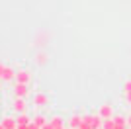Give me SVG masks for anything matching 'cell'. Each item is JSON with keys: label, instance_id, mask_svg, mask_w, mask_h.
I'll list each match as a JSON object with an SVG mask.
<instances>
[{"label": "cell", "instance_id": "obj_3", "mask_svg": "<svg viewBox=\"0 0 131 129\" xmlns=\"http://www.w3.org/2000/svg\"><path fill=\"white\" fill-rule=\"evenodd\" d=\"M33 80V74H31V70H27V69H18L16 70V82H24V84H31Z\"/></svg>", "mask_w": 131, "mask_h": 129}, {"label": "cell", "instance_id": "obj_12", "mask_svg": "<svg viewBox=\"0 0 131 129\" xmlns=\"http://www.w3.org/2000/svg\"><path fill=\"white\" fill-rule=\"evenodd\" d=\"M31 121H33L35 125H39V127H43V125L49 121V117H47V115H43V113H35V115L31 117Z\"/></svg>", "mask_w": 131, "mask_h": 129}, {"label": "cell", "instance_id": "obj_9", "mask_svg": "<svg viewBox=\"0 0 131 129\" xmlns=\"http://www.w3.org/2000/svg\"><path fill=\"white\" fill-rule=\"evenodd\" d=\"M49 121H51V125H53L55 129H63V127H67V119H63V115H51L49 117Z\"/></svg>", "mask_w": 131, "mask_h": 129}, {"label": "cell", "instance_id": "obj_19", "mask_svg": "<svg viewBox=\"0 0 131 129\" xmlns=\"http://www.w3.org/2000/svg\"><path fill=\"white\" fill-rule=\"evenodd\" d=\"M18 129H27V123L26 125H18Z\"/></svg>", "mask_w": 131, "mask_h": 129}, {"label": "cell", "instance_id": "obj_15", "mask_svg": "<svg viewBox=\"0 0 131 129\" xmlns=\"http://www.w3.org/2000/svg\"><path fill=\"white\" fill-rule=\"evenodd\" d=\"M4 70H6V64L0 63V80H2V76H4Z\"/></svg>", "mask_w": 131, "mask_h": 129}, {"label": "cell", "instance_id": "obj_2", "mask_svg": "<svg viewBox=\"0 0 131 129\" xmlns=\"http://www.w3.org/2000/svg\"><path fill=\"white\" fill-rule=\"evenodd\" d=\"M29 94H31L29 84H24V82H14V88H12V96H14V98H27Z\"/></svg>", "mask_w": 131, "mask_h": 129}, {"label": "cell", "instance_id": "obj_20", "mask_svg": "<svg viewBox=\"0 0 131 129\" xmlns=\"http://www.w3.org/2000/svg\"><path fill=\"white\" fill-rule=\"evenodd\" d=\"M127 123L131 125V113H129V115H127Z\"/></svg>", "mask_w": 131, "mask_h": 129}, {"label": "cell", "instance_id": "obj_4", "mask_svg": "<svg viewBox=\"0 0 131 129\" xmlns=\"http://www.w3.org/2000/svg\"><path fill=\"white\" fill-rule=\"evenodd\" d=\"M96 113H100L104 119H108V117H114L115 115V112H114V104H110V102H104V104H100V107H98V112Z\"/></svg>", "mask_w": 131, "mask_h": 129}, {"label": "cell", "instance_id": "obj_8", "mask_svg": "<svg viewBox=\"0 0 131 129\" xmlns=\"http://www.w3.org/2000/svg\"><path fill=\"white\" fill-rule=\"evenodd\" d=\"M82 125V115L80 113H72L71 117L67 119V127H71V129H77Z\"/></svg>", "mask_w": 131, "mask_h": 129}, {"label": "cell", "instance_id": "obj_18", "mask_svg": "<svg viewBox=\"0 0 131 129\" xmlns=\"http://www.w3.org/2000/svg\"><path fill=\"white\" fill-rule=\"evenodd\" d=\"M41 129H55V127H53V125H51V121H47V123H45V125H43V127H41Z\"/></svg>", "mask_w": 131, "mask_h": 129}, {"label": "cell", "instance_id": "obj_24", "mask_svg": "<svg viewBox=\"0 0 131 129\" xmlns=\"http://www.w3.org/2000/svg\"><path fill=\"white\" fill-rule=\"evenodd\" d=\"M77 129H80V127H77Z\"/></svg>", "mask_w": 131, "mask_h": 129}, {"label": "cell", "instance_id": "obj_13", "mask_svg": "<svg viewBox=\"0 0 131 129\" xmlns=\"http://www.w3.org/2000/svg\"><path fill=\"white\" fill-rule=\"evenodd\" d=\"M102 129H115V121H114V117L104 119V123H102Z\"/></svg>", "mask_w": 131, "mask_h": 129}, {"label": "cell", "instance_id": "obj_1", "mask_svg": "<svg viewBox=\"0 0 131 129\" xmlns=\"http://www.w3.org/2000/svg\"><path fill=\"white\" fill-rule=\"evenodd\" d=\"M49 104H51L49 96H47V94H43V92H35V94H33V98H31V106L35 107L37 112H41V110H45V107H49Z\"/></svg>", "mask_w": 131, "mask_h": 129}, {"label": "cell", "instance_id": "obj_7", "mask_svg": "<svg viewBox=\"0 0 131 129\" xmlns=\"http://www.w3.org/2000/svg\"><path fill=\"white\" fill-rule=\"evenodd\" d=\"M0 123L4 125L6 129H18V121H16V113L14 115H2Z\"/></svg>", "mask_w": 131, "mask_h": 129}, {"label": "cell", "instance_id": "obj_11", "mask_svg": "<svg viewBox=\"0 0 131 129\" xmlns=\"http://www.w3.org/2000/svg\"><path fill=\"white\" fill-rule=\"evenodd\" d=\"M31 117H33V115H29L27 112L16 113V121H18V125H26V123H29V121H31Z\"/></svg>", "mask_w": 131, "mask_h": 129}, {"label": "cell", "instance_id": "obj_21", "mask_svg": "<svg viewBox=\"0 0 131 129\" xmlns=\"http://www.w3.org/2000/svg\"><path fill=\"white\" fill-rule=\"evenodd\" d=\"M0 94H2V80H0Z\"/></svg>", "mask_w": 131, "mask_h": 129}, {"label": "cell", "instance_id": "obj_17", "mask_svg": "<svg viewBox=\"0 0 131 129\" xmlns=\"http://www.w3.org/2000/svg\"><path fill=\"white\" fill-rule=\"evenodd\" d=\"M123 98H125V102L131 106V92H127V94H123Z\"/></svg>", "mask_w": 131, "mask_h": 129}, {"label": "cell", "instance_id": "obj_23", "mask_svg": "<svg viewBox=\"0 0 131 129\" xmlns=\"http://www.w3.org/2000/svg\"><path fill=\"white\" fill-rule=\"evenodd\" d=\"M0 107H2V98H0Z\"/></svg>", "mask_w": 131, "mask_h": 129}, {"label": "cell", "instance_id": "obj_10", "mask_svg": "<svg viewBox=\"0 0 131 129\" xmlns=\"http://www.w3.org/2000/svg\"><path fill=\"white\" fill-rule=\"evenodd\" d=\"M2 82H16V69H12L6 64V70H4V76H2Z\"/></svg>", "mask_w": 131, "mask_h": 129}, {"label": "cell", "instance_id": "obj_5", "mask_svg": "<svg viewBox=\"0 0 131 129\" xmlns=\"http://www.w3.org/2000/svg\"><path fill=\"white\" fill-rule=\"evenodd\" d=\"M12 112H14V113L27 112V102H26V98H14V100H12Z\"/></svg>", "mask_w": 131, "mask_h": 129}, {"label": "cell", "instance_id": "obj_22", "mask_svg": "<svg viewBox=\"0 0 131 129\" xmlns=\"http://www.w3.org/2000/svg\"><path fill=\"white\" fill-rule=\"evenodd\" d=\"M0 129H6V127H4V125H2V123H0Z\"/></svg>", "mask_w": 131, "mask_h": 129}, {"label": "cell", "instance_id": "obj_6", "mask_svg": "<svg viewBox=\"0 0 131 129\" xmlns=\"http://www.w3.org/2000/svg\"><path fill=\"white\" fill-rule=\"evenodd\" d=\"M33 63L37 64V67H45V64L49 63V55H47V51H45V49H39L37 53H35V57H33Z\"/></svg>", "mask_w": 131, "mask_h": 129}, {"label": "cell", "instance_id": "obj_14", "mask_svg": "<svg viewBox=\"0 0 131 129\" xmlns=\"http://www.w3.org/2000/svg\"><path fill=\"white\" fill-rule=\"evenodd\" d=\"M127 92H131V78L123 82V94H127Z\"/></svg>", "mask_w": 131, "mask_h": 129}, {"label": "cell", "instance_id": "obj_16", "mask_svg": "<svg viewBox=\"0 0 131 129\" xmlns=\"http://www.w3.org/2000/svg\"><path fill=\"white\" fill-rule=\"evenodd\" d=\"M27 129H41V127H39V125H35L33 121H29V123H27Z\"/></svg>", "mask_w": 131, "mask_h": 129}]
</instances>
